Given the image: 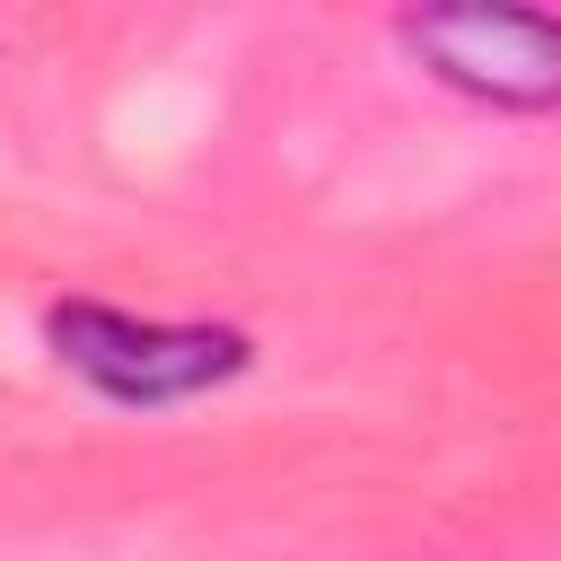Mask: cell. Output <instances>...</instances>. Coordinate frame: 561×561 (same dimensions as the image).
<instances>
[{
	"mask_svg": "<svg viewBox=\"0 0 561 561\" xmlns=\"http://www.w3.org/2000/svg\"><path fill=\"white\" fill-rule=\"evenodd\" d=\"M44 351L70 386H88L114 412H184L202 394H228L254 368V333L219 316H149L114 298H53Z\"/></svg>",
	"mask_w": 561,
	"mask_h": 561,
	"instance_id": "obj_1",
	"label": "cell"
},
{
	"mask_svg": "<svg viewBox=\"0 0 561 561\" xmlns=\"http://www.w3.org/2000/svg\"><path fill=\"white\" fill-rule=\"evenodd\" d=\"M394 44L465 105L491 114H561V9L526 0H438L403 9Z\"/></svg>",
	"mask_w": 561,
	"mask_h": 561,
	"instance_id": "obj_2",
	"label": "cell"
}]
</instances>
